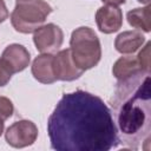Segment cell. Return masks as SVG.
Returning <instances> with one entry per match:
<instances>
[{
  "label": "cell",
  "instance_id": "cell-20",
  "mask_svg": "<svg viewBox=\"0 0 151 151\" xmlns=\"http://www.w3.org/2000/svg\"><path fill=\"white\" fill-rule=\"evenodd\" d=\"M138 1L142 4H146V5H149V2H150V0H138Z\"/></svg>",
  "mask_w": 151,
  "mask_h": 151
},
{
  "label": "cell",
  "instance_id": "cell-16",
  "mask_svg": "<svg viewBox=\"0 0 151 151\" xmlns=\"http://www.w3.org/2000/svg\"><path fill=\"white\" fill-rule=\"evenodd\" d=\"M13 72L7 67V65L0 59V86L7 85V83L11 80Z\"/></svg>",
  "mask_w": 151,
  "mask_h": 151
},
{
  "label": "cell",
  "instance_id": "cell-19",
  "mask_svg": "<svg viewBox=\"0 0 151 151\" xmlns=\"http://www.w3.org/2000/svg\"><path fill=\"white\" fill-rule=\"evenodd\" d=\"M5 120L2 119V118H0V136L2 134V132H4V127H5V123H4Z\"/></svg>",
  "mask_w": 151,
  "mask_h": 151
},
{
  "label": "cell",
  "instance_id": "cell-3",
  "mask_svg": "<svg viewBox=\"0 0 151 151\" xmlns=\"http://www.w3.org/2000/svg\"><path fill=\"white\" fill-rule=\"evenodd\" d=\"M70 51L74 64L83 71L97 66L101 58L100 41L94 31L86 26L79 27L72 32Z\"/></svg>",
  "mask_w": 151,
  "mask_h": 151
},
{
  "label": "cell",
  "instance_id": "cell-10",
  "mask_svg": "<svg viewBox=\"0 0 151 151\" xmlns=\"http://www.w3.org/2000/svg\"><path fill=\"white\" fill-rule=\"evenodd\" d=\"M33 77L42 84H52L57 80L53 71V55L50 53H41L32 63Z\"/></svg>",
  "mask_w": 151,
  "mask_h": 151
},
{
  "label": "cell",
  "instance_id": "cell-13",
  "mask_svg": "<svg viewBox=\"0 0 151 151\" xmlns=\"http://www.w3.org/2000/svg\"><path fill=\"white\" fill-rule=\"evenodd\" d=\"M129 24L140 31L150 32L151 29V6L146 5L143 8H134L127 12L126 14Z\"/></svg>",
  "mask_w": 151,
  "mask_h": 151
},
{
  "label": "cell",
  "instance_id": "cell-17",
  "mask_svg": "<svg viewBox=\"0 0 151 151\" xmlns=\"http://www.w3.org/2000/svg\"><path fill=\"white\" fill-rule=\"evenodd\" d=\"M8 18V9L4 0H0V24L4 22Z\"/></svg>",
  "mask_w": 151,
  "mask_h": 151
},
{
  "label": "cell",
  "instance_id": "cell-18",
  "mask_svg": "<svg viewBox=\"0 0 151 151\" xmlns=\"http://www.w3.org/2000/svg\"><path fill=\"white\" fill-rule=\"evenodd\" d=\"M105 5H112V6H119L125 2V0H101Z\"/></svg>",
  "mask_w": 151,
  "mask_h": 151
},
{
  "label": "cell",
  "instance_id": "cell-1",
  "mask_svg": "<svg viewBox=\"0 0 151 151\" xmlns=\"http://www.w3.org/2000/svg\"><path fill=\"white\" fill-rule=\"evenodd\" d=\"M47 132L57 151H109L118 144L110 109L81 90L61 97L48 118Z\"/></svg>",
  "mask_w": 151,
  "mask_h": 151
},
{
  "label": "cell",
  "instance_id": "cell-8",
  "mask_svg": "<svg viewBox=\"0 0 151 151\" xmlns=\"http://www.w3.org/2000/svg\"><path fill=\"white\" fill-rule=\"evenodd\" d=\"M96 22L100 32L111 34L117 32L123 25V13L118 6L104 5L96 13Z\"/></svg>",
  "mask_w": 151,
  "mask_h": 151
},
{
  "label": "cell",
  "instance_id": "cell-6",
  "mask_svg": "<svg viewBox=\"0 0 151 151\" xmlns=\"http://www.w3.org/2000/svg\"><path fill=\"white\" fill-rule=\"evenodd\" d=\"M38 137V127L31 120H18L13 123L5 132V138L8 145L21 149L32 145Z\"/></svg>",
  "mask_w": 151,
  "mask_h": 151
},
{
  "label": "cell",
  "instance_id": "cell-5",
  "mask_svg": "<svg viewBox=\"0 0 151 151\" xmlns=\"http://www.w3.org/2000/svg\"><path fill=\"white\" fill-rule=\"evenodd\" d=\"M33 41L40 53H57L63 45L64 33L55 24H47L40 26L33 32Z\"/></svg>",
  "mask_w": 151,
  "mask_h": 151
},
{
  "label": "cell",
  "instance_id": "cell-11",
  "mask_svg": "<svg viewBox=\"0 0 151 151\" xmlns=\"http://www.w3.org/2000/svg\"><path fill=\"white\" fill-rule=\"evenodd\" d=\"M145 41V37L138 29L125 31L117 35L114 40L116 50L122 54H130L139 50Z\"/></svg>",
  "mask_w": 151,
  "mask_h": 151
},
{
  "label": "cell",
  "instance_id": "cell-15",
  "mask_svg": "<svg viewBox=\"0 0 151 151\" xmlns=\"http://www.w3.org/2000/svg\"><path fill=\"white\" fill-rule=\"evenodd\" d=\"M14 107L12 101L6 97H0V118L4 120L8 119L13 114Z\"/></svg>",
  "mask_w": 151,
  "mask_h": 151
},
{
  "label": "cell",
  "instance_id": "cell-2",
  "mask_svg": "<svg viewBox=\"0 0 151 151\" xmlns=\"http://www.w3.org/2000/svg\"><path fill=\"white\" fill-rule=\"evenodd\" d=\"M130 92V90H127ZM118 124L127 137H139L150 131V77L149 73L138 80V85L124 99L119 107Z\"/></svg>",
  "mask_w": 151,
  "mask_h": 151
},
{
  "label": "cell",
  "instance_id": "cell-14",
  "mask_svg": "<svg viewBox=\"0 0 151 151\" xmlns=\"http://www.w3.org/2000/svg\"><path fill=\"white\" fill-rule=\"evenodd\" d=\"M150 46H151V44H150V41H147L146 45L144 46V48L139 52V54L137 57L142 70L147 73H150Z\"/></svg>",
  "mask_w": 151,
  "mask_h": 151
},
{
  "label": "cell",
  "instance_id": "cell-9",
  "mask_svg": "<svg viewBox=\"0 0 151 151\" xmlns=\"http://www.w3.org/2000/svg\"><path fill=\"white\" fill-rule=\"evenodd\" d=\"M0 59L13 73H17L24 71L28 66L31 61V55L26 47H24L22 45L12 44L4 50Z\"/></svg>",
  "mask_w": 151,
  "mask_h": 151
},
{
  "label": "cell",
  "instance_id": "cell-7",
  "mask_svg": "<svg viewBox=\"0 0 151 151\" xmlns=\"http://www.w3.org/2000/svg\"><path fill=\"white\" fill-rule=\"evenodd\" d=\"M53 71L57 80L63 81L76 80L84 73V71L78 68L74 64L70 48L61 50L53 55Z\"/></svg>",
  "mask_w": 151,
  "mask_h": 151
},
{
  "label": "cell",
  "instance_id": "cell-4",
  "mask_svg": "<svg viewBox=\"0 0 151 151\" xmlns=\"http://www.w3.org/2000/svg\"><path fill=\"white\" fill-rule=\"evenodd\" d=\"M52 7L44 0H17L11 22L20 33H32L45 22Z\"/></svg>",
  "mask_w": 151,
  "mask_h": 151
},
{
  "label": "cell",
  "instance_id": "cell-12",
  "mask_svg": "<svg viewBox=\"0 0 151 151\" xmlns=\"http://www.w3.org/2000/svg\"><path fill=\"white\" fill-rule=\"evenodd\" d=\"M142 72L144 71L142 70L137 57L132 55L120 57L112 67V73L119 81H125Z\"/></svg>",
  "mask_w": 151,
  "mask_h": 151
}]
</instances>
